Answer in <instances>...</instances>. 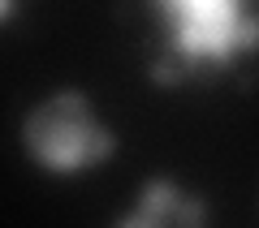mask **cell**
I'll return each mask as SVG.
<instances>
[{
  "instance_id": "obj_1",
  "label": "cell",
  "mask_w": 259,
  "mask_h": 228,
  "mask_svg": "<svg viewBox=\"0 0 259 228\" xmlns=\"http://www.w3.org/2000/svg\"><path fill=\"white\" fill-rule=\"evenodd\" d=\"M151 18L147 82L160 91L212 82L259 56V5L250 0H156Z\"/></svg>"
},
{
  "instance_id": "obj_2",
  "label": "cell",
  "mask_w": 259,
  "mask_h": 228,
  "mask_svg": "<svg viewBox=\"0 0 259 228\" xmlns=\"http://www.w3.org/2000/svg\"><path fill=\"white\" fill-rule=\"evenodd\" d=\"M22 155L48 177H82L100 164H112L121 138L95 112V99L82 86H56L22 112Z\"/></svg>"
},
{
  "instance_id": "obj_3",
  "label": "cell",
  "mask_w": 259,
  "mask_h": 228,
  "mask_svg": "<svg viewBox=\"0 0 259 228\" xmlns=\"http://www.w3.org/2000/svg\"><path fill=\"white\" fill-rule=\"evenodd\" d=\"M108 228H212V202L177 177L151 173Z\"/></svg>"
}]
</instances>
